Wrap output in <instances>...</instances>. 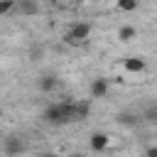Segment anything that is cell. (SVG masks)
Segmentation results:
<instances>
[{
  "label": "cell",
  "mask_w": 157,
  "mask_h": 157,
  "mask_svg": "<svg viewBox=\"0 0 157 157\" xmlns=\"http://www.w3.org/2000/svg\"><path fill=\"white\" fill-rule=\"evenodd\" d=\"M44 123L49 125H66V123H74V105L71 101H61V103H49L42 113Z\"/></svg>",
  "instance_id": "6da1fadb"
},
{
  "label": "cell",
  "mask_w": 157,
  "mask_h": 157,
  "mask_svg": "<svg viewBox=\"0 0 157 157\" xmlns=\"http://www.w3.org/2000/svg\"><path fill=\"white\" fill-rule=\"evenodd\" d=\"M88 37H91V25H88V22H78V25L71 27V32L64 34V42H66L69 47H78V44H83Z\"/></svg>",
  "instance_id": "7a4b0ae2"
},
{
  "label": "cell",
  "mask_w": 157,
  "mask_h": 157,
  "mask_svg": "<svg viewBox=\"0 0 157 157\" xmlns=\"http://www.w3.org/2000/svg\"><path fill=\"white\" fill-rule=\"evenodd\" d=\"M2 152H5V157H17L20 152H25V140H22V135H7V137L2 140Z\"/></svg>",
  "instance_id": "3957f363"
},
{
  "label": "cell",
  "mask_w": 157,
  "mask_h": 157,
  "mask_svg": "<svg viewBox=\"0 0 157 157\" xmlns=\"http://www.w3.org/2000/svg\"><path fill=\"white\" fill-rule=\"evenodd\" d=\"M123 69L128 74H145L147 71V59H142V56H128V59H123Z\"/></svg>",
  "instance_id": "277c9868"
},
{
  "label": "cell",
  "mask_w": 157,
  "mask_h": 157,
  "mask_svg": "<svg viewBox=\"0 0 157 157\" xmlns=\"http://www.w3.org/2000/svg\"><path fill=\"white\" fill-rule=\"evenodd\" d=\"M108 91H110V83H108V78H93L91 81V86H88V93H91V98H105L108 96Z\"/></svg>",
  "instance_id": "5b68a950"
},
{
  "label": "cell",
  "mask_w": 157,
  "mask_h": 157,
  "mask_svg": "<svg viewBox=\"0 0 157 157\" xmlns=\"http://www.w3.org/2000/svg\"><path fill=\"white\" fill-rule=\"evenodd\" d=\"M88 145H91V150L93 152H105L108 150V145H110V135L108 132H93L91 135V140H88Z\"/></svg>",
  "instance_id": "8992f818"
},
{
  "label": "cell",
  "mask_w": 157,
  "mask_h": 157,
  "mask_svg": "<svg viewBox=\"0 0 157 157\" xmlns=\"http://www.w3.org/2000/svg\"><path fill=\"white\" fill-rule=\"evenodd\" d=\"M56 86H59V78L52 76V74L39 76V81H37V88H39L42 93H52V91H56Z\"/></svg>",
  "instance_id": "52a82bcc"
},
{
  "label": "cell",
  "mask_w": 157,
  "mask_h": 157,
  "mask_svg": "<svg viewBox=\"0 0 157 157\" xmlns=\"http://www.w3.org/2000/svg\"><path fill=\"white\" fill-rule=\"evenodd\" d=\"M74 105V120H86L91 115V103L88 101H71Z\"/></svg>",
  "instance_id": "ba28073f"
},
{
  "label": "cell",
  "mask_w": 157,
  "mask_h": 157,
  "mask_svg": "<svg viewBox=\"0 0 157 157\" xmlns=\"http://www.w3.org/2000/svg\"><path fill=\"white\" fill-rule=\"evenodd\" d=\"M15 10L20 15H37L39 12V5L34 0H15Z\"/></svg>",
  "instance_id": "9c48e42d"
},
{
  "label": "cell",
  "mask_w": 157,
  "mask_h": 157,
  "mask_svg": "<svg viewBox=\"0 0 157 157\" xmlns=\"http://www.w3.org/2000/svg\"><path fill=\"white\" fill-rule=\"evenodd\" d=\"M135 37H137V29L130 27V25H123V27L118 29V39H120V42H132Z\"/></svg>",
  "instance_id": "30bf717a"
},
{
  "label": "cell",
  "mask_w": 157,
  "mask_h": 157,
  "mask_svg": "<svg viewBox=\"0 0 157 157\" xmlns=\"http://www.w3.org/2000/svg\"><path fill=\"white\" fill-rule=\"evenodd\" d=\"M115 5L120 12H135L140 7V0H115Z\"/></svg>",
  "instance_id": "8fae6325"
},
{
  "label": "cell",
  "mask_w": 157,
  "mask_h": 157,
  "mask_svg": "<svg viewBox=\"0 0 157 157\" xmlns=\"http://www.w3.org/2000/svg\"><path fill=\"white\" fill-rule=\"evenodd\" d=\"M15 10V0H0V15H10Z\"/></svg>",
  "instance_id": "7c38bea8"
},
{
  "label": "cell",
  "mask_w": 157,
  "mask_h": 157,
  "mask_svg": "<svg viewBox=\"0 0 157 157\" xmlns=\"http://www.w3.org/2000/svg\"><path fill=\"white\" fill-rule=\"evenodd\" d=\"M145 157H157V147H155V145L147 147V150H145Z\"/></svg>",
  "instance_id": "4fadbf2b"
},
{
  "label": "cell",
  "mask_w": 157,
  "mask_h": 157,
  "mask_svg": "<svg viewBox=\"0 0 157 157\" xmlns=\"http://www.w3.org/2000/svg\"><path fill=\"white\" fill-rule=\"evenodd\" d=\"M39 157H56V155H54V152H42Z\"/></svg>",
  "instance_id": "5bb4252c"
},
{
  "label": "cell",
  "mask_w": 157,
  "mask_h": 157,
  "mask_svg": "<svg viewBox=\"0 0 157 157\" xmlns=\"http://www.w3.org/2000/svg\"><path fill=\"white\" fill-rule=\"evenodd\" d=\"M66 157H83L81 152H71V155H66Z\"/></svg>",
  "instance_id": "9a60e30c"
},
{
  "label": "cell",
  "mask_w": 157,
  "mask_h": 157,
  "mask_svg": "<svg viewBox=\"0 0 157 157\" xmlns=\"http://www.w3.org/2000/svg\"><path fill=\"white\" fill-rule=\"evenodd\" d=\"M83 2H101V0H83Z\"/></svg>",
  "instance_id": "2e32d148"
}]
</instances>
